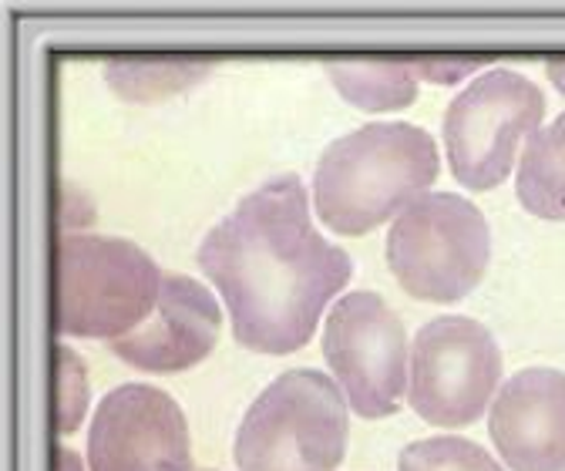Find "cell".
Wrapping results in <instances>:
<instances>
[{
  "label": "cell",
  "instance_id": "cell-19",
  "mask_svg": "<svg viewBox=\"0 0 565 471\" xmlns=\"http://www.w3.org/2000/svg\"><path fill=\"white\" fill-rule=\"evenodd\" d=\"M57 471H85V464L71 448H57Z\"/></svg>",
  "mask_w": 565,
  "mask_h": 471
},
{
  "label": "cell",
  "instance_id": "cell-11",
  "mask_svg": "<svg viewBox=\"0 0 565 471\" xmlns=\"http://www.w3.org/2000/svg\"><path fill=\"white\" fill-rule=\"evenodd\" d=\"M488 435L512 471H565V374L519 371L494 394Z\"/></svg>",
  "mask_w": 565,
  "mask_h": 471
},
{
  "label": "cell",
  "instance_id": "cell-17",
  "mask_svg": "<svg viewBox=\"0 0 565 471\" xmlns=\"http://www.w3.org/2000/svg\"><path fill=\"white\" fill-rule=\"evenodd\" d=\"M484 64L488 57H407L411 75L417 82H431V85H458Z\"/></svg>",
  "mask_w": 565,
  "mask_h": 471
},
{
  "label": "cell",
  "instance_id": "cell-6",
  "mask_svg": "<svg viewBox=\"0 0 565 471\" xmlns=\"http://www.w3.org/2000/svg\"><path fill=\"white\" fill-rule=\"evenodd\" d=\"M545 95L509 67L484 72L445 111V149L455 179L471 192H488L512 175L519 146L539 131Z\"/></svg>",
  "mask_w": 565,
  "mask_h": 471
},
{
  "label": "cell",
  "instance_id": "cell-14",
  "mask_svg": "<svg viewBox=\"0 0 565 471\" xmlns=\"http://www.w3.org/2000/svg\"><path fill=\"white\" fill-rule=\"evenodd\" d=\"M209 75L205 61H159V57H111L105 61V82L125 101H162L189 92Z\"/></svg>",
  "mask_w": 565,
  "mask_h": 471
},
{
  "label": "cell",
  "instance_id": "cell-18",
  "mask_svg": "<svg viewBox=\"0 0 565 471\" xmlns=\"http://www.w3.org/2000/svg\"><path fill=\"white\" fill-rule=\"evenodd\" d=\"M545 75H548V82L565 95V57H548V61H545Z\"/></svg>",
  "mask_w": 565,
  "mask_h": 471
},
{
  "label": "cell",
  "instance_id": "cell-4",
  "mask_svg": "<svg viewBox=\"0 0 565 471\" xmlns=\"http://www.w3.org/2000/svg\"><path fill=\"white\" fill-rule=\"evenodd\" d=\"M239 471H337L347 454V397L323 371L279 374L236 431Z\"/></svg>",
  "mask_w": 565,
  "mask_h": 471
},
{
  "label": "cell",
  "instance_id": "cell-15",
  "mask_svg": "<svg viewBox=\"0 0 565 471\" xmlns=\"http://www.w3.org/2000/svg\"><path fill=\"white\" fill-rule=\"evenodd\" d=\"M397 471H505L468 438H424L401 451Z\"/></svg>",
  "mask_w": 565,
  "mask_h": 471
},
{
  "label": "cell",
  "instance_id": "cell-2",
  "mask_svg": "<svg viewBox=\"0 0 565 471\" xmlns=\"http://www.w3.org/2000/svg\"><path fill=\"white\" fill-rule=\"evenodd\" d=\"M438 146L407 121H374L330 142L317 162L313 202L327 229L367 236L435 185Z\"/></svg>",
  "mask_w": 565,
  "mask_h": 471
},
{
  "label": "cell",
  "instance_id": "cell-9",
  "mask_svg": "<svg viewBox=\"0 0 565 471\" xmlns=\"http://www.w3.org/2000/svg\"><path fill=\"white\" fill-rule=\"evenodd\" d=\"M92 471H195L179 404L152 384H121L98 404L88 431Z\"/></svg>",
  "mask_w": 565,
  "mask_h": 471
},
{
  "label": "cell",
  "instance_id": "cell-12",
  "mask_svg": "<svg viewBox=\"0 0 565 471\" xmlns=\"http://www.w3.org/2000/svg\"><path fill=\"white\" fill-rule=\"evenodd\" d=\"M515 192L525 213L552 223L565 220V115L525 139Z\"/></svg>",
  "mask_w": 565,
  "mask_h": 471
},
{
  "label": "cell",
  "instance_id": "cell-3",
  "mask_svg": "<svg viewBox=\"0 0 565 471\" xmlns=\"http://www.w3.org/2000/svg\"><path fill=\"white\" fill-rule=\"evenodd\" d=\"M162 280L156 259L128 239L64 233L57 249V330L118 341L156 313Z\"/></svg>",
  "mask_w": 565,
  "mask_h": 471
},
{
  "label": "cell",
  "instance_id": "cell-1",
  "mask_svg": "<svg viewBox=\"0 0 565 471\" xmlns=\"http://www.w3.org/2000/svg\"><path fill=\"white\" fill-rule=\"evenodd\" d=\"M195 259L220 287L239 347L256 354L307 347L323 307L353 277V259L313 229L297 175H276L249 192L205 233Z\"/></svg>",
  "mask_w": 565,
  "mask_h": 471
},
{
  "label": "cell",
  "instance_id": "cell-8",
  "mask_svg": "<svg viewBox=\"0 0 565 471\" xmlns=\"http://www.w3.org/2000/svg\"><path fill=\"white\" fill-rule=\"evenodd\" d=\"M323 357L361 418H391L407 390V330L377 293L343 297L323 327Z\"/></svg>",
  "mask_w": 565,
  "mask_h": 471
},
{
  "label": "cell",
  "instance_id": "cell-10",
  "mask_svg": "<svg viewBox=\"0 0 565 471\" xmlns=\"http://www.w3.org/2000/svg\"><path fill=\"white\" fill-rule=\"evenodd\" d=\"M223 310L192 277L166 274L156 313L138 330L111 341V354L135 371L179 374L202 364L220 341Z\"/></svg>",
  "mask_w": 565,
  "mask_h": 471
},
{
  "label": "cell",
  "instance_id": "cell-13",
  "mask_svg": "<svg viewBox=\"0 0 565 471\" xmlns=\"http://www.w3.org/2000/svg\"><path fill=\"white\" fill-rule=\"evenodd\" d=\"M327 75L343 101L364 111H401L417 101L407 61H330Z\"/></svg>",
  "mask_w": 565,
  "mask_h": 471
},
{
  "label": "cell",
  "instance_id": "cell-20",
  "mask_svg": "<svg viewBox=\"0 0 565 471\" xmlns=\"http://www.w3.org/2000/svg\"><path fill=\"white\" fill-rule=\"evenodd\" d=\"M202 471H212V468H202Z\"/></svg>",
  "mask_w": 565,
  "mask_h": 471
},
{
  "label": "cell",
  "instance_id": "cell-7",
  "mask_svg": "<svg viewBox=\"0 0 565 471\" xmlns=\"http://www.w3.org/2000/svg\"><path fill=\"white\" fill-rule=\"evenodd\" d=\"M502 384V351L484 323L438 317L424 323L411 347L407 400L420 421L438 428L475 425Z\"/></svg>",
  "mask_w": 565,
  "mask_h": 471
},
{
  "label": "cell",
  "instance_id": "cell-16",
  "mask_svg": "<svg viewBox=\"0 0 565 471\" xmlns=\"http://www.w3.org/2000/svg\"><path fill=\"white\" fill-rule=\"evenodd\" d=\"M57 431L61 435H71L78 431L85 411H88V400H92V390H88V371H85V361L71 351V347H57Z\"/></svg>",
  "mask_w": 565,
  "mask_h": 471
},
{
  "label": "cell",
  "instance_id": "cell-5",
  "mask_svg": "<svg viewBox=\"0 0 565 471\" xmlns=\"http://www.w3.org/2000/svg\"><path fill=\"white\" fill-rule=\"evenodd\" d=\"M491 229L475 202L455 192H424L394 220L387 266L424 303H458L484 277Z\"/></svg>",
  "mask_w": 565,
  "mask_h": 471
}]
</instances>
